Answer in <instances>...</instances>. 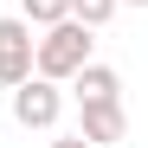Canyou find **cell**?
Here are the masks:
<instances>
[{
	"instance_id": "cell-1",
	"label": "cell",
	"mask_w": 148,
	"mask_h": 148,
	"mask_svg": "<svg viewBox=\"0 0 148 148\" xmlns=\"http://www.w3.org/2000/svg\"><path fill=\"white\" fill-rule=\"evenodd\" d=\"M90 26L84 19H58V26H45L39 32V45H32V71L39 77H52V84H71V71L77 64H90Z\"/></svg>"
},
{
	"instance_id": "cell-2",
	"label": "cell",
	"mask_w": 148,
	"mask_h": 148,
	"mask_svg": "<svg viewBox=\"0 0 148 148\" xmlns=\"http://www.w3.org/2000/svg\"><path fill=\"white\" fill-rule=\"evenodd\" d=\"M58 116H64V84L39 77V71L13 84V122L19 129H58Z\"/></svg>"
},
{
	"instance_id": "cell-3",
	"label": "cell",
	"mask_w": 148,
	"mask_h": 148,
	"mask_svg": "<svg viewBox=\"0 0 148 148\" xmlns=\"http://www.w3.org/2000/svg\"><path fill=\"white\" fill-rule=\"evenodd\" d=\"M77 135H90L97 148H110L129 135V110H122V97H90V103H77Z\"/></svg>"
},
{
	"instance_id": "cell-4",
	"label": "cell",
	"mask_w": 148,
	"mask_h": 148,
	"mask_svg": "<svg viewBox=\"0 0 148 148\" xmlns=\"http://www.w3.org/2000/svg\"><path fill=\"white\" fill-rule=\"evenodd\" d=\"M32 45L39 32L26 26V19H0V84H19V77H32Z\"/></svg>"
},
{
	"instance_id": "cell-5",
	"label": "cell",
	"mask_w": 148,
	"mask_h": 148,
	"mask_svg": "<svg viewBox=\"0 0 148 148\" xmlns=\"http://www.w3.org/2000/svg\"><path fill=\"white\" fill-rule=\"evenodd\" d=\"M71 90H77V103H90V97H122V77H116V64H77L71 71Z\"/></svg>"
},
{
	"instance_id": "cell-6",
	"label": "cell",
	"mask_w": 148,
	"mask_h": 148,
	"mask_svg": "<svg viewBox=\"0 0 148 148\" xmlns=\"http://www.w3.org/2000/svg\"><path fill=\"white\" fill-rule=\"evenodd\" d=\"M19 19H26L32 32L58 26V19H71V0H19Z\"/></svg>"
},
{
	"instance_id": "cell-7",
	"label": "cell",
	"mask_w": 148,
	"mask_h": 148,
	"mask_svg": "<svg viewBox=\"0 0 148 148\" xmlns=\"http://www.w3.org/2000/svg\"><path fill=\"white\" fill-rule=\"evenodd\" d=\"M116 7H122V0H71V19H84L90 32H103L110 19H116Z\"/></svg>"
},
{
	"instance_id": "cell-8",
	"label": "cell",
	"mask_w": 148,
	"mask_h": 148,
	"mask_svg": "<svg viewBox=\"0 0 148 148\" xmlns=\"http://www.w3.org/2000/svg\"><path fill=\"white\" fill-rule=\"evenodd\" d=\"M45 148H97L90 135H77V129H71V135H52V142H45Z\"/></svg>"
},
{
	"instance_id": "cell-9",
	"label": "cell",
	"mask_w": 148,
	"mask_h": 148,
	"mask_svg": "<svg viewBox=\"0 0 148 148\" xmlns=\"http://www.w3.org/2000/svg\"><path fill=\"white\" fill-rule=\"evenodd\" d=\"M122 7H148V0H122Z\"/></svg>"
}]
</instances>
